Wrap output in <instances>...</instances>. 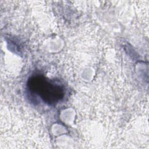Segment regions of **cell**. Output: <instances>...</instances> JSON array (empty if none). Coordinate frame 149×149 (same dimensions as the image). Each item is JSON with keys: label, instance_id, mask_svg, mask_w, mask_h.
<instances>
[{"label": "cell", "instance_id": "1", "mask_svg": "<svg viewBox=\"0 0 149 149\" xmlns=\"http://www.w3.org/2000/svg\"><path fill=\"white\" fill-rule=\"evenodd\" d=\"M29 89L40 97L46 103L54 104L63 97V90L59 85L53 84L45 78L36 76L29 81Z\"/></svg>", "mask_w": 149, "mask_h": 149}]
</instances>
